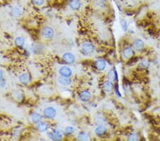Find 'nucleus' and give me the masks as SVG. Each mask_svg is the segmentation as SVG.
Returning a JSON list of instances; mask_svg holds the SVG:
<instances>
[{"label":"nucleus","instance_id":"4be33fe9","mask_svg":"<svg viewBox=\"0 0 160 141\" xmlns=\"http://www.w3.org/2000/svg\"><path fill=\"white\" fill-rule=\"evenodd\" d=\"M14 43L17 46H23L25 44V39L21 37H16Z\"/></svg>","mask_w":160,"mask_h":141},{"label":"nucleus","instance_id":"c756f323","mask_svg":"<svg viewBox=\"0 0 160 141\" xmlns=\"http://www.w3.org/2000/svg\"><path fill=\"white\" fill-rule=\"evenodd\" d=\"M6 85H7V81H6L5 78H0V89L4 88L5 87Z\"/></svg>","mask_w":160,"mask_h":141},{"label":"nucleus","instance_id":"1a4fd4ad","mask_svg":"<svg viewBox=\"0 0 160 141\" xmlns=\"http://www.w3.org/2000/svg\"><path fill=\"white\" fill-rule=\"evenodd\" d=\"M30 76L27 73H22L19 76V81L23 85H27L30 82Z\"/></svg>","mask_w":160,"mask_h":141},{"label":"nucleus","instance_id":"7c9ffc66","mask_svg":"<svg viewBox=\"0 0 160 141\" xmlns=\"http://www.w3.org/2000/svg\"><path fill=\"white\" fill-rule=\"evenodd\" d=\"M4 78V73L1 69H0V78Z\"/></svg>","mask_w":160,"mask_h":141},{"label":"nucleus","instance_id":"f257e3e1","mask_svg":"<svg viewBox=\"0 0 160 141\" xmlns=\"http://www.w3.org/2000/svg\"><path fill=\"white\" fill-rule=\"evenodd\" d=\"M95 51V47L94 44L91 42L86 41L84 42L81 47V54H83L84 56H90L93 54Z\"/></svg>","mask_w":160,"mask_h":141},{"label":"nucleus","instance_id":"20e7f679","mask_svg":"<svg viewBox=\"0 0 160 141\" xmlns=\"http://www.w3.org/2000/svg\"><path fill=\"white\" fill-rule=\"evenodd\" d=\"M42 37L46 39H51L55 35V31L51 26H45L41 31Z\"/></svg>","mask_w":160,"mask_h":141},{"label":"nucleus","instance_id":"5701e85b","mask_svg":"<svg viewBox=\"0 0 160 141\" xmlns=\"http://www.w3.org/2000/svg\"><path fill=\"white\" fill-rule=\"evenodd\" d=\"M76 131V128L73 126H67L64 130V133L66 135H71Z\"/></svg>","mask_w":160,"mask_h":141},{"label":"nucleus","instance_id":"f03ea898","mask_svg":"<svg viewBox=\"0 0 160 141\" xmlns=\"http://www.w3.org/2000/svg\"><path fill=\"white\" fill-rule=\"evenodd\" d=\"M57 111L56 109L53 106H48L45 108L43 111V115L45 118L48 119V120H52L56 116Z\"/></svg>","mask_w":160,"mask_h":141},{"label":"nucleus","instance_id":"9d476101","mask_svg":"<svg viewBox=\"0 0 160 141\" xmlns=\"http://www.w3.org/2000/svg\"><path fill=\"white\" fill-rule=\"evenodd\" d=\"M68 6L72 10H78L81 7V0H70L68 3Z\"/></svg>","mask_w":160,"mask_h":141},{"label":"nucleus","instance_id":"bb28decb","mask_svg":"<svg viewBox=\"0 0 160 141\" xmlns=\"http://www.w3.org/2000/svg\"><path fill=\"white\" fill-rule=\"evenodd\" d=\"M120 24H121L122 30L124 31H126L128 30V23H127L126 20L122 19V21H120Z\"/></svg>","mask_w":160,"mask_h":141},{"label":"nucleus","instance_id":"a211bd4d","mask_svg":"<svg viewBox=\"0 0 160 141\" xmlns=\"http://www.w3.org/2000/svg\"><path fill=\"white\" fill-rule=\"evenodd\" d=\"M11 15L13 17L18 18V17H20L22 15V10L19 7H14L11 9Z\"/></svg>","mask_w":160,"mask_h":141},{"label":"nucleus","instance_id":"ddd939ff","mask_svg":"<svg viewBox=\"0 0 160 141\" xmlns=\"http://www.w3.org/2000/svg\"><path fill=\"white\" fill-rule=\"evenodd\" d=\"M37 129L41 133L46 132L49 129V125L46 122L41 121L37 124Z\"/></svg>","mask_w":160,"mask_h":141},{"label":"nucleus","instance_id":"7ed1b4c3","mask_svg":"<svg viewBox=\"0 0 160 141\" xmlns=\"http://www.w3.org/2000/svg\"><path fill=\"white\" fill-rule=\"evenodd\" d=\"M63 133L59 128H54L51 132L47 133V135L52 140H61L63 138Z\"/></svg>","mask_w":160,"mask_h":141},{"label":"nucleus","instance_id":"9b49d317","mask_svg":"<svg viewBox=\"0 0 160 141\" xmlns=\"http://www.w3.org/2000/svg\"><path fill=\"white\" fill-rule=\"evenodd\" d=\"M132 46L134 47V49L139 51H142V50L143 49L145 44H144L143 41L141 40V39H134V41L132 42Z\"/></svg>","mask_w":160,"mask_h":141},{"label":"nucleus","instance_id":"dca6fc26","mask_svg":"<svg viewBox=\"0 0 160 141\" xmlns=\"http://www.w3.org/2000/svg\"><path fill=\"white\" fill-rule=\"evenodd\" d=\"M31 120L34 124H37L39 122L42 121V115L38 113H33L30 116Z\"/></svg>","mask_w":160,"mask_h":141},{"label":"nucleus","instance_id":"412c9836","mask_svg":"<svg viewBox=\"0 0 160 141\" xmlns=\"http://www.w3.org/2000/svg\"><path fill=\"white\" fill-rule=\"evenodd\" d=\"M89 139H90L89 135L86 132H81L78 133V135H77V140H89Z\"/></svg>","mask_w":160,"mask_h":141},{"label":"nucleus","instance_id":"f3484780","mask_svg":"<svg viewBox=\"0 0 160 141\" xmlns=\"http://www.w3.org/2000/svg\"><path fill=\"white\" fill-rule=\"evenodd\" d=\"M107 132V128L105 125H98L95 128V133L96 135L98 136H102L103 135L106 134Z\"/></svg>","mask_w":160,"mask_h":141},{"label":"nucleus","instance_id":"f8f14e48","mask_svg":"<svg viewBox=\"0 0 160 141\" xmlns=\"http://www.w3.org/2000/svg\"><path fill=\"white\" fill-rule=\"evenodd\" d=\"M58 82L62 86H68L71 84L72 81L70 77H64V76H60L58 78Z\"/></svg>","mask_w":160,"mask_h":141},{"label":"nucleus","instance_id":"4468645a","mask_svg":"<svg viewBox=\"0 0 160 141\" xmlns=\"http://www.w3.org/2000/svg\"><path fill=\"white\" fill-rule=\"evenodd\" d=\"M103 87L106 93H111L112 91V90H113V84H112V81L108 80V81H106L103 83Z\"/></svg>","mask_w":160,"mask_h":141},{"label":"nucleus","instance_id":"2eb2a0df","mask_svg":"<svg viewBox=\"0 0 160 141\" xmlns=\"http://www.w3.org/2000/svg\"><path fill=\"white\" fill-rule=\"evenodd\" d=\"M133 54H134V51L131 47H126L122 51V56L125 59H130L133 56Z\"/></svg>","mask_w":160,"mask_h":141},{"label":"nucleus","instance_id":"a878e982","mask_svg":"<svg viewBox=\"0 0 160 141\" xmlns=\"http://www.w3.org/2000/svg\"><path fill=\"white\" fill-rule=\"evenodd\" d=\"M106 0H96V4L98 7L103 8L106 6Z\"/></svg>","mask_w":160,"mask_h":141},{"label":"nucleus","instance_id":"b1692460","mask_svg":"<svg viewBox=\"0 0 160 141\" xmlns=\"http://www.w3.org/2000/svg\"><path fill=\"white\" fill-rule=\"evenodd\" d=\"M128 140H139V136H138V135L137 134V133H131L130 135H129V136H128Z\"/></svg>","mask_w":160,"mask_h":141},{"label":"nucleus","instance_id":"aec40b11","mask_svg":"<svg viewBox=\"0 0 160 141\" xmlns=\"http://www.w3.org/2000/svg\"><path fill=\"white\" fill-rule=\"evenodd\" d=\"M95 122L98 125H106L107 123L106 118L101 115H98L95 118Z\"/></svg>","mask_w":160,"mask_h":141},{"label":"nucleus","instance_id":"6ab92c4d","mask_svg":"<svg viewBox=\"0 0 160 141\" xmlns=\"http://www.w3.org/2000/svg\"><path fill=\"white\" fill-rule=\"evenodd\" d=\"M108 78L110 81H115L117 80V74L116 70H114V68H112L109 70L108 73Z\"/></svg>","mask_w":160,"mask_h":141},{"label":"nucleus","instance_id":"6e6552de","mask_svg":"<svg viewBox=\"0 0 160 141\" xmlns=\"http://www.w3.org/2000/svg\"><path fill=\"white\" fill-rule=\"evenodd\" d=\"M79 98L81 101L83 102H88L91 99L92 95L90 92L88 90H83L80 92L79 93Z\"/></svg>","mask_w":160,"mask_h":141},{"label":"nucleus","instance_id":"0eeeda50","mask_svg":"<svg viewBox=\"0 0 160 141\" xmlns=\"http://www.w3.org/2000/svg\"><path fill=\"white\" fill-rule=\"evenodd\" d=\"M94 65H95V68L98 70H100V71H103L107 68V63L106 62V61L101 59H96L95 62H94Z\"/></svg>","mask_w":160,"mask_h":141},{"label":"nucleus","instance_id":"39448f33","mask_svg":"<svg viewBox=\"0 0 160 141\" xmlns=\"http://www.w3.org/2000/svg\"><path fill=\"white\" fill-rule=\"evenodd\" d=\"M59 73L61 76L70 77L73 75V70L68 66H62L59 68Z\"/></svg>","mask_w":160,"mask_h":141},{"label":"nucleus","instance_id":"393cba45","mask_svg":"<svg viewBox=\"0 0 160 141\" xmlns=\"http://www.w3.org/2000/svg\"><path fill=\"white\" fill-rule=\"evenodd\" d=\"M14 96L17 101H21L23 99V94L20 93L19 91H15L14 93Z\"/></svg>","mask_w":160,"mask_h":141},{"label":"nucleus","instance_id":"c85d7f7f","mask_svg":"<svg viewBox=\"0 0 160 141\" xmlns=\"http://www.w3.org/2000/svg\"><path fill=\"white\" fill-rule=\"evenodd\" d=\"M149 65H150V64H149L148 62H147V61H142V62L139 64V66L140 68H146L149 66Z\"/></svg>","mask_w":160,"mask_h":141},{"label":"nucleus","instance_id":"423d86ee","mask_svg":"<svg viewBox=\"0 0 160 141\" xmlns=\"http://www.w3.org/2000/svg\"><path fill=\"white\" fill-rule=\"evenodd\" d=\"M62 59L66 64H73L76 62V56L71 52H66L62 55Z\"/></svg>","mask_w":160,"mask_h":141},{"label":"nucleus","instance_id":"cd10ccee","mask_svg":"<svg viewBox=\"0 0 160 141\" xmlns=\"http://www.w3.org/2000/svg\"><path fill=\"white\" fill-rule=\"evenodd\" d=\"M32 1L35 5L39 6V7L43 6L45 3V0H32Z\"/></svg>","mask_w":160,"mask_h":141}]
</instances>
